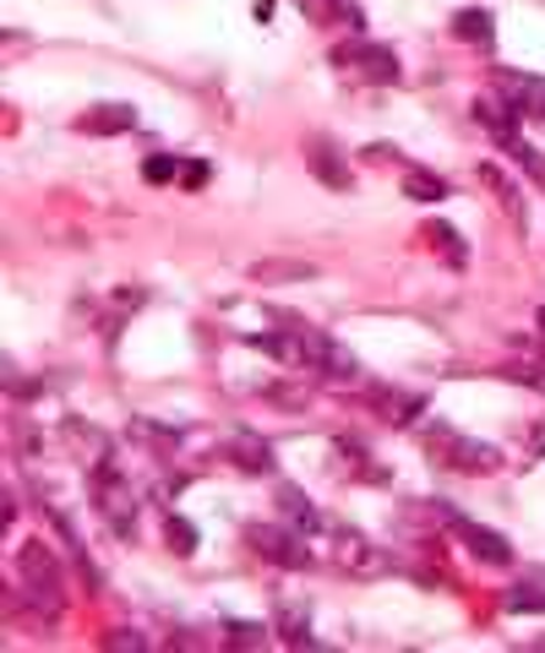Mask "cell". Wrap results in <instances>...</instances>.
I'll return each mask as SVG.
<instances>
[{"label":"cell","mask_w":545,"mask_h":653,"mask_svg":"<svg viewBox=\"0 0 545 653\" xmlns=\"http://www.w3.org/2000/svg\"><path fill=\"white\" fill-rule=\"evenodd\" d=\"M453 39H464V44H491V39H496V22H491V11L464 6V11L453 17Z\"/></svg>","instance_id":"obj_14"},{"label":"cell","mask_w":545,"mask_h":653,"mask_svg":"<svg viewBox=\"0 0 545 653\" xmlns=\"http://www.w3.org/2000/svg\"><path fill=\"white\" fill-rule=\"evenodd\" d=\"M164 539H169V550H175V556H192V550H197V528H192L186 518L164 522Z\"/></svg>","instance_id":"obj_25"},{"label":"cell","mask_w":545,"mask_h":653,"mask_svg":"<svg viewBox=\"0 0 545 653\" xmlns=\"http://www.w3.org/2000/svg\"><path fill=\"white\" fill-rule=\"evenodd\" d=\"M104 649H142V638H136V632H110Z\"/></svg>","instance_id":"obj_28"},{"label":"cell","mask_w":545,"mask_h":653,"mask_svg":"<svg viewBox=\"0 0 545 653\" xmlns=\"http://www.w3.org/2000/svg\"><path fill=\"white\" fill-rule=\"evenodd\" d=\"M306 164H311V175L322 180V186H333V191H349V169L339 164V153L328 147V142H311V153H306Z\"/></svg>","instance_id":"obj_13"},{"label":"cell","mask_w":545,"mask_h":653,"mask_svg":"<svg viewBox=\"0 0 545 653\" xmlns=\"http://www.w3.org/2000/svg\"><path fill=\"white\" fill-rule=\"evenodd\" d=\"M442 518H448V528L470 545L475 561H485V567H507V561H513V545H507L496 528H480V522H470L464 512H453V507H442Z\"/></svg>","instance_id":"obj_6"},{"label":"cell","mask_w":545,"mask_h":653,"mask_svg":"<svg viewBox=\"0 0 545 653\" xmlns=\"http://www.w3.org/2000/svg\"><path fill=\"white\" fill-rule=\"evenodd\" d=\"M229 457H235V468H246V474H272V447L263 436H251V431H240V436L229 442Z\"/></svg>","instance_id":"obj_11"},{"label":"cell","mask_w":545,"mask_h":653,"mask_svg":"<svg viewBox=\"0 0 545 653\" xmlns=\"http://www.w3.org/2000/svg\"><path fill=\"white\" fill-rule=\"evenodd\" d=\"M404 196H414V201H442V196H448V180H442V175H425V169H409Z\"/></svg>","instance_id":"obj_20"},{"label":"cell","mask_w":545,"mask_h":653,"mask_svg":"<svg viewBox=\"0 0 545 653\" xmlns=\"http://www.w3.org/2000/svg\"><path fill=\"white\" fill-rule=\"evenodd\" d=\"M425 447H431V457H442V463L459 468V474H496V468H502V453H496V447H485L475 436H459L453 425H431V431H425Z\"/></svg>","instance_id":"obj_1"},{"label":"cell","mask_w":545,"mask_h":653,"mask_svg":"<svg viewBox=\"0 0 545 653\" xmlns=\"http://www.w3.org/2000/svg\"><path fill=\"white\" fill-rule=\"evenodd\" d=\"M224 643H229V649H263V643H268V626H257V621H229V626H224Z\"/></svg>","instance_id":"obj_23"},{"label":"cell","mask_w":545,"mask_h":653,"mask_svg":"<svg viewBox=\"0 0 545 653\" xmlns=\"http://www.w3.org/2000/svg\"><path fill=\"white\" fill-rule=\"evenodd\" d=\"M425 240H431V251L448 257V267H464L470 261V246H464V235L453 224H425Z\"/></svg>","instance_id":"obj_17"},{"label":"cell","mask_w":545,"mask_h":653,"mask_svg":"<svg viewBox=\"0 0 545 653\" xmlns=\"http://www.w3.org/2000/svg\"><path fill=\"white\" fill-rule=\"evenodd\" d=\"M507 610L513 615H545V588H535V583L507 588Z\"/></svg>","instance_id":"obj_22"},{"label":"cell","mask_w":545,"mask_h":653,"mask_svg":"<svg viewBox=\"0 0 545 653\" xmlns=\"http://www.w3.org/2000/svg\"><path fill=\"white\" fill-rule=\"evenodd\" d=\"M535 649H541V653H545V638H541V643H535Z\"/></svg>","instance_id":"obj_31"},{"label":"cell","mask_w":545,"mask_h":653,"mask_svg":"<svg viewBox=\"0 0 545 653\" xmlns=\"http://www.w3.org/2000/svg\"><path fill=\"white\" fill-rule=\"evenodd\" d=\"M339 457L349 474H360V479H388V468L382 463H371V453L360 447V442H349V436H339Z\"/></svg>","instance_id":"obj_18"},{"label":"cell","mask_w":545,"mask_h":653,"mask_svg":"<svg viewBox=\"0 0 545 653\" xmlns=\"http://www.w3.org/2000/svg\"><path fill=\"white\" fill-rule=\"evenodd\" d=\"M513 115H518V110H507V104H496V99H475V121L491 131V136L502 142V147H507V142L518 136V131H513Z\"/></svg>","instance_id":"obj_15"},{"label":"cell","mask_w":545,"mask_h":653,"mask_svg":"<svg viewBox=\"0 0 545 653\" xmlns=\"http://www.w3.org/2000/svg\"><path fill=\"white\" fill-rule=\"evenodd\" d=\"M502 93L513 99L518 115H535L545 121V76H502Z\"/></svg>","instance_id":"obj_9"},{"label":"cell","mask_w":545,"mask_h":653,"mask_svg":"<svg viewBox=\"0 0 545 653\" xmlns=\"http://www.w3.org/2000/svg\"><path fill=\"white\" fill-rule=\"evenodd\" d=\"M17 572H22V588H28V593H33L50 615L61 610V588H66V583H61V561L50 556V545H44V539H33V545H22V550H17Z\"/></svg>","instance_id":"obj_2"},{"label":"cell","mask_w":545,"mask_h":653,"mask_svg":"<svg viewBox=\"0 0 545 653\" xmlns=\"http://www.w3.org/2000/svg\"><path fill=\"white\" fill-rule=\"evenodd\" d=\"M93 496H99L93 507L104 512V522L126 539V533L136 528V501H132V490H126V479H121V468H115L110 457H99V468H93Z\"/></svg>","instance_id":"obj_3"},{"label":"cell","mask_w":545,"mask_h":653,"mask_svg":"<svg viewBox=\"0 0 545 653\" xmlns=\"http://www.w3.org/2000/svg\"><path fill=\"white\" fill-rule=\"evenodd\" d=\"M507 153H513V164H518L524 175H535V180H545V164H541V153H535L529 142H518V136H513V142H507Z\"/></svg>","instance_id":"obj_26"},{"label":"cell","mask_w":545,"mask_h":653,"mask_svg":"<svg viewBox=\"0 0 545 653\" xmlns=\"http://www.w3.org/2000/svg\"><path fill=\"white\" fill-rule=\"evenodd\" d=\"M502 376H507V382H524V387H535V392H545V365H507Z\"/></svg>","instance_id":"obj_27"},{"label":"cell","mask_w":545,"mask_h":653,"mask_svg":"<svg viewBox=\"0 0 545 653\" xmlns=\"http://www.w3.org/2000/svg\"><path fill=\"white\" fill-rule=\"evenodd\" d=\"M181 169H186V164H181L175 153H153V158L142 164V180H147V186H164V180H175Z\"/></svg>","instance_id":"obj_24"},{"label":"cell","mask_w":545,"mask_h":653,"mask_svg":"<svg viewBox=\"0 0 545 653\" xmlns=\"http://www.w3.org/2000/svg\"><path fill=\"white\" fill-rule=\"evenodd\" d=\"M333 61L343 65V71H354V76H366V82H399V55L388 50V44H366V39H354V44H343Z\"/></svg>","instance_id":"obj_5"},{"label":"cell","mask_w":545,"mask_h":653,"mask_svg":"<svg viewBox=\"0 0 545 653\" xmlns=\"http://www.w3.org/2000/svg\"><path fill=\"white\" fill-rule=\"evenodd\" d=\"M251 278L257 283H268V278H317V267L311 261H257Z\"/></svg>","instance_id":"obj_21"},{"label":"cell","mask_w":545,"mask_h":653,"mask_svg":"<svg viewBox=\"0 0 545 653\" xmlns=\"http://www.w3.org/2000/svg\"><path fill=\"white\" fill-rule=\"evenodd\" d=\"M246 545L263 556V561H272V567H289V572H300V567H311V550H306V533L300 528H246Z\"/></svg>","instance_id":"obj_4"},{"label":"cell","mask_w":545,"mask_h":653,"mask_svg":"<svg viewBox=\"0 0 545 653\" xmlns=\"http://www.w3.org/2000/svg\"><path fill=\"white\" fill-rule=\"evenodd\" d=\"M278 512L289 518V528H300V533H311V528H322V518H317V507L295 490V485H284L278 490Z\"/></svg>","instance_id":"obj_16"},{"label":"cell","mask_w":545,"mask_h":653,"mask_svg":"<svg viewBox=\"0 0 545 653\" xmlns=\"http://www.w3.org/2000/svg\"><path fill=\"white\" fill-rule=\"evenodd\" d=\"M333 556H339V567L349 572V578H382V572L393 567V561H388V550H377V545H371V539H360V533H343Z\"/></svg>","instance_id":"obj_7"},{"label":"cell","mask_w":545,"mask_h":653,"mask_svg":"<svg viewBox=\"0 0 545 653\" xmlns=\"http://www.w3.org/2000/svg\"><path fill=\"white\" fill-rule=\"evenodd\" d=\"M306 6V17H317V22H343V28H360V11L349 6V0H300Z\"/></svg>","instance_id":"obj_19"},{"label":"cell","mask_w":545,"mask_h":653,"mask_svg":"<svg viewBox=\"0 0 545 653\" xmlns=\"http://www.w3.org/2000/svg\"><path fill=\"white\" fill-rule=\"evenodd\" d=\"M272 632H278V643H284V649H311V615H306L300 604H278Z\"/></svg>","instance_id":"obj_10"},{"label":"cell","mask_w":545,"mask_h":653,"mask_svg":"<svg viewBox=\"0 0 545 653\" xmlns=\"http://www.w3.org/2000/svg\"><path fill=\"white\" fill-rule=\"evenodd\" d=\"M136 126V110L132 104H99V110H88L76 131H88V136H115V131H132Z\"/></svg>","instance_id":"obj_8"},{"label":"cell","mask_w":545,"mask_h":653,"mask_svg":"<svg viewBox=\"0 0 545 653\" xmlns=\"http://www.w3.org/2000/svg\"><path fill=\"white\" fill-rule=\"evenodd\" d=\"M181 180H186V186L197 191V186H203V180H207V164H186V169H181Z\"/></svg>","instance_id":"obj_29"},{"label":"cell","mask_w":545,"mask_h":653,"mask_svg":"<svg viewBox=\"0 0 545 653\" xmlns=\"http://www.w3.org/2000/svg\"><path fill=\"white\" fill-rule=\"evenodd\" d=\"M535 322H541V332H545V305H541V317H535Z\"/></svg>","instance_id":"obj_30"},{"label":"cell","mask_w":545,"mask_h":653,"mask_svg":"<svg viewBox=\"0 0 545 653\" xmlns=\"http://www.w3.org/2000/svg\"><path fill=\"white\" fill-rule=\"evenodd\" d=\"M371 408H377V414H382V419H388V425H409V419H414V414H420V408H425V403H420V397H414V392H393V387H377V392H371Z\"/></svg>","instance_id":"obj_12"}]
</instances>
